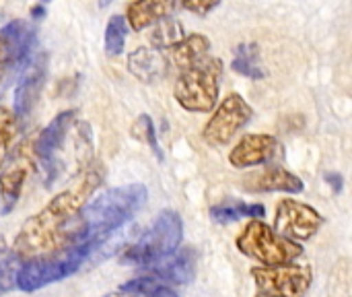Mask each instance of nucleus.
I'll return each instance as SVG.
<instances>
[{
  "label": "nucleus",
  "instance_id": "39448f33",
  "mask_svg": "<svg viewBox=\"0 0 352 297\" xmlns=\"http://www.w3.org/2000/svg\"><path fill=\"white\" fill-rule=\"evenodd\" d=\"M184 240V221L177 211L165 209L157 215L153 225L128 246L120 260L130 267H151L173 254Z\"/></svg>",
  "mask_w": 352,
  "mask_h": 297
},
{
  "label": "nucleus",
  "instance_id": "9d476101",
  "mask_svg": "<svg viewBox=\"0 0 352 297\" xmlns=\"http://www.w3.org/2000/svg\"><path fill=\"white\" fill-rule=\"evenodd\" d=\"M35 45V29L25 21H10L0 27V83L31 60Z\"/></svg>",
  "mask_w": 352,
  "mask_h": 297
},
{
  "label": "nucleus",
  "instance_id": "423d86ee",
  "mask_svg": "<svg viewBox=\"0 0 352 297\" xmlns=\"http://www.w3.org/2000/svg\"><path fill=\"white\" fill-rule=\"evenodd\" d=\"M235 246L243 256L264 267L289 265L303 256V248L297 242L278 236L270 225H266L260 219H252L241 229V234L235 240Z\"/></svg>",
  "mask_w": 352,
  "mask_h": 297
},
{
  "label": "nucleus",
  "instance_id": "20e7f679",
  "mask_svg": "<svg viewBox=\"0 0 352 297\" xmlns=\"http://www.w3.org/2000/svg\"><path fill=\"white\" fill-rule=\"evenodd\" d=\"M223 79V62L214 56H204L194 64L179 68L173 85L175 101L194 114H208L219 103Z\"/></svg>",
  "mask_w": 352,
  "mask_h": 297
},
{
  "label": "nucleus",
  "instance_id": "412c9836",
  "mask_svg": "<svg viewBox=\"0 0 352 297\" xmlns=\"http://www.w3.org/2000/svg\"><path fill=\"white\" fill-rule=\"evenodd\" d=\"M231 66L237 74L252 81H262L266 76V70L260 60V50L256 43H239L233 52Z\"/></svg>",
  "mask_w": 352,
  "mask_h": 297
},
{
  "label": "nucleus",
  "instance_id": "bb28decb",
  "mask_svg": "<svg viewBox=\"0 0 352 297\" xmlns=\"http://www.w3.org/2000/svg\"><path fill=\"white\" fill-rule=\"evenodd\" d=\"M136 136L140 141H146L153 149V153H157L159 159H163L161 155V149H159V141H157V134H155V124L148 116H140L138 124H136Z\"/></svg>",
  "mask_w": 352,
  "mask_h": 297
},
{
  "label": "nucleus",
  "instance_id": "1a4fd4ad",
  "mask_svg": "<svg viewBox=\"0 0 352 297\" xmlns=\"http://www.w3.org/2000/svg\"><path fill=\"white\" fill-rule=\"evenodd\" d=\"M322 225H324V217L305 203H299L295 198H283L276 205L272 229L291 242L311 240Z\"/></svg>",
  "mask_w": 352,
  "mask_h": 297
},
{
  "label": "nucleus",
  "instance_id": "f3484780",
  "mask_svg": "<svg viewBox=\"0 0 352 297\" xmlns=\"http://www.w3.org/2000/svg\"><path fill=\"white\" fill-rule=\"evenodd\" d=\"M175 8H177V0H134L128 4L124 19L134 31H142L171 17Z\"/></svg>",
  "mask_w": 352,
  "mask_h": 297
},
{
  "label": "nucleus",
  "instance_id": "a211bd4d",
  "mask_svg": "<svg viewBox=\"0 0 352 297\" xmlns=\"http://www.w3.org/2000/svg\"><path fill=\"white\" fill-rule=\"evenodd\" d=\"M208 50H210V39L202 33H186L177 43L167 48L169 60L177 68H186V66L194 64L196 60L204 58L208 54Z\"/></svg>",
  "mask_w": 352,
  "mask_h": 297
},
{
  "label": "nucleus",
  "instance_id": "0eeeda50",
  "mask_svg": "<svg viewBox=\"0 0 352 297\" xmlns=\"http://www.w3.org/2000/svg\"><path fill=\"white\" fill-rule=\"evenodd\" d=\"M252 279L266 297H303L314 281L309 265H278V267H256Z\"/></svg>",
  "mask_w": 352,
  "mask_h": 297
},
{
  "label": "nucleus",
  "instance_id": "a878e982",
  "mask_svg": "<svg viewBox=\"0 0 352 297\" xmlns=\"http://www.w3.org/2000/svg\"><path fill=\"white\" fill-rule=\"evenodd\" d=\"M19 122L8 107H0V165L6 161V155L10 151V145L16 136Z\"/></svg>",
  "mask_w": 352,
  "mask_h": 297
},
{
  "label": "nucleus",
  "instance_id": "aec40b11",
  "mask_svg": "<svg viewBox=\"0 0 352 297\" xmlns=\"http://www.w3.org/2000/svg\"><path fill=\"white\" fill-rule=\"evenodd\" d=\"M25 178H27V170L21 163L8 165L2 170V174H0V203H2L4 215H8L16 207Z\"/></svg>",
  "mask_w": 352,
  "mask_h": 297
},
{
  "label": "nucleus",
  "instance_id": "6ab92c4d",
  "mask_svg": "<svg viewBox=\"0 0 352 297\" xmlns=\"http://www.w3.org/2000/svg\"><path fill=\"white\" fill-rule=\"evenodd\" d=\"M266 215V209L262 205H250L243 201L227 198L210 209V217L214 223H233L239 219H260Z\"/></svg>",
  "mask_w": 352,
  "mask_h": 297
},
{
  "label": "nucleus",
  "instance_id": "72a5a7b5",
  "mask_svg": "<svg viewBox=\"0 0 352 297\" xmlns=\"http://www.w3.org/2000/svg\"><path fill=\"white\" fill-rule=\"evenodd\" d=\"M258 297H266V296H258Z\"/></svg>",
  "mask_w": 352,
  "mask_h": 297
},
{
  "label": "nucleus",
  "instance_id": "473e14b6",
  "mask_svg": "<svg viewBox=\"0 0 352 297\" xmlns=\"http://www.w3.org/2000/svg\"><path fill=\"white\" fill-rule=\"evenodd\" d=\"M41 2H43V4H47V2H50V0H41Z\"/></svg>",
  "mask_w": 352,
  "mask_h": 297
},
{
  "label": "nucleus",
  "instance_id": "ddd939ff",
  "mask_svg": "<svg viewBox=\"0 0 352 297\" xmlns=\"http://www.w3.org/2000/svg\"><path fill=\"white\" fill-rule=\"evenodd\" d=\"M280 143L272 134H245L229 153V163L237 170L268 165L283 155Z\"/></svg>",
  "mask_w": 352,
  "mask_h": 297
},
{
  "label": "nucleus",
  "instance_id": "2eb2a0df",
  "mask_svg": "<svg viewBox=\"0 0 352 297\" xmlns=\"http://www.w3.org/2000/svg\"><path fill=\"white\" fill-rule=\"evenodd\" d=\"M196 267H198V252L194 248H177L173 254L167 258L146 267L153 271L155 277L175 283V285H188L196 277Z\"/></svg>",
  "mask_w": 352,
  "mask_h": 297
},
{
  "label": "nucleus",
  "instance_id": "5701e85b",
  "mask_svg": "<svg viewBox=\"0 0 352 297\" xmlns=\"http://www.w3.org/2000/svg\"><path fill=\"white\" fill-rule=\"evenodd\" d=\"M184 35H186L184 25L177 19L167 17V19H163V21L153 25V31L148 33V39H151V43L157 50H167L173 43H177Z\"/></svg>",
  "mask_w": 352,
  "mask_h": 297
},
{
  "label": "nucleus",
  "instance_id": "b1692460",
  "mask_svg": "<svg viewBox=\"0 0 352 297\" xmlns=\"http://www.w3.org/2000/svg\"><path fill=\"white\" fill-rule=\"evenodd\" d=\"M122 294H130L134 297H179L169 285L155 281L151 277H138L120 287Z\"/></svg>",
  "mask_w": 352,
  "mask_h": 297
},
{
  "label": "nucleus",
  "instance_id": "c85d7f7f",
  "mask_svg": "<svg viewBox=\"0 0 352 297\" xmlns=\"http://www.w3.org/2000/svg\"><path fill=\"white\" fill-rule=\"evenodd\" d=\"M326 180H328V184H330L336 192L342 190V176H340V174H328Z\"/></svg>",
  "mask_w": 352,
  "mask_h": 297
},
{
  "label": "nucleus",
  "instance_id": "dca6fc26",
  "mask_svg": "<svg viewBox=\"0 0 352 297\" xmlns=\"http://www.w3.org/2000/svg\"><path fill=\"white\" fill-rule=\"evenodd\" d=\"M126 66L132 76L146 85L161 83L169 72V60L157 48H136L134 52L128 54Z\"/></svg>",
  "mask_w": 352,
  "mask_h": 297
},
{
  "label": "nucleus",
  "instance_id": "4be33fe9",
  "mask_svg": "<svg viewBox=\"0 0 352 297\" xmlns=\"http://www.w3.org/2000/svg\"><path fill=\"white\" fill-rule=\"evenodd\" d=\"M21 265L23 263L16 252L6 244L4 238H0V296H6L8 291L16 289V275Z\"/></svg>",
  "mask_w": 352,
  "mask_h": 297
},
{
  "label": "nucleus",
  "instance_id": "2f4dec72",
  "mask_svg": "<svg viewBox=\"0 0 352 297\" xmlns=\"http://www.w3.org/2000/svg\"><path fill=\"white\" fill-rule=\"evenodd\" d=\"M111 2H113V0H99V6H101V8H105V6H109Z\"/></svg>",
  "mask_w": 352,
  "mask_h": 297
},
{
  "label": "nucleus",
  "instance_id": "4468645a",
  "mask_svg": "<svg viewBox=\"0 0 352 297\" xmlns=\"http://www.w3.org/2000/svg\"><path fill=\"white\" fill-rule=\"evenodd\" d=\"M243 188L250 192H285V194H301L305 184L295 174L287 172L285 167L270 165L262 172L250 174L243 180Z\"/></svg>",
  "mask_w": 352,
  "mask_h": 297
},
{
  "label": "nucleus",
  "instance_id": "7ed1b4c3",
  "mask_svg": "<svg viewBox=\"0 0 352 297\" xmlns=\"http://www.w3.org/2000/svg\"><path fill=\"white\" fill-rule=\"evenodd\" d=\"M99 244L95 242H85V244H70L64 246L56 252L43 254L29 258L25 265H21L19 275H16V289L31 294L37 289H43L52 283H60L74 275L85 260L91 256V252Z\"/></svg>",
  "mask_w": 352,
  "mask_h": 297
},
{
  "label": "nucleus",
  "instance_id": "c756f323",
  "mask_svg": "<svg viewBox=\"0 0 352 297\" xmlns=\"http://www.w3.org/2000/svg\"><path fill=\"white\" fill-rule=\"evenodd\" d=\"M31 17H33L35 21H41V19L45 17V8H43L41 4H35V6H31Z\"/></svg>",
  "mask_w": 352,
  "mask_h": 297
},
{
  "label": "nucleus",
  "instance_id": "7c9ffc66",
  "mask_svg": "<svg viewBox=\"0 0 352 297\" xmlns=\"http://www.w3.org/2000/svg\"><path fill=\"white\" fill-rule=\"evenodd\" d=\"M103 297H134V296H130V294H122V291H116V294H105Z\"/></svg>",
  "mask_w": 352,
  "mask_h": 297
},
{
  "label": "nucleus",
  "instance_id": "393cba45",
  "mask_svg": "<svg viewBox=\"0 0 352 297\" xmlns=\"http://www.w3.org/2000/svg\"><path fill=\"white\" fill-rule=\"evenodd\" d=\"M126 19L122 14H113L109 17L107 21V27H105V37H103V43H105V52L109 56H120L124 52V45H126Z\"/></svg>",
  "mask_w": 352,
  "mask_h": 297
},
{
  "label": "nucleus",
  "instance_id": "cd10ccee",
  "mask_svg": "<svg viewBox=\"0 0 352 297\" xmlns=\"http://www.w3.org/2000/svg\"><path fill=\"white\" fill-rule=\"evenodd\" d=\"M177 2H182V6L186 10H190L198 17H206L221 4V0H177Z\"/></svg>",
  "mask_w": 352,
  "mask_h": 297
},
{
  "label": "nucleus",
  "instance_id": "f257e3e1",
  "mask_svg": "<svg viewBox=\"0 0 352 297\" xmlns=\"http://www.w3.org/2000/svg\"><path fill=\"white\" fill-rule=\"evenodd\" d=\"M101 182L103 172L99 165H89L76 174L70 186L58 192L39 213L23 223L12 248L16 256L29 260L64 248L70 223L89 203V196L99 188Z\"/></svg>",
  "mask_w": 352,
  "mask_h": 297
},
{
  "label": "nucleus",
  "instance_id": "f8f14e48",
  "mask_svg": "<svg viewBox=\"0 0 352 297\" xmlns=\"http://www.w3.org/2000/svg\"><path fill=\"white\" fill-rule=\"evenodd\" d=\"M74 116L76 112L74 110H66L62 114H58L37 136V143H35V155H37V161L41 165V170L45 172V184L50 186L54 180H58V151H60V145L68 132V128L74 124Z\"/></svg>",
  "mask_w": 352,
  "mask_h": 297
},
{
  "label": "nucleus",
  "instance_id": "f03ea898",
  "mask_svg": "<svg viewBox=\"0 0 352 297\" xmlns=\"http://www.w3.org/2000/svg\"><path fill=\"white\" fill-rule=\"evenodd\" d=\"M148 190L144 184H126L109 188L87 203L68 227L66 246L95 242L101 244L109 234L128 223L146 203Z\"/></svg>",
  "mask_w": 352,
  "mask_h": 297
},
{
  "label": "nucleus",
  "instance_id": "6e6552de",
  "mask_svg": "<svg viewBox=\"0 0 352 297\" xmlns=\"http://www.w3.org/2000/svg\"><path fill=\"white\" fill-rule=\"evenodd\" d=\"M254 118V107L239 95V93H229L214 110L210 120L206 122L202 130V139L210 147H225L229 145L235 134L250 124Z\"/></svg>",
  "mask_w": 352,
  "mask_h": 297
},
{
  "label": "nucleus",
  "instance_id": "9b49d317",
  "mask_svg": "<svg viewBox=\"0 0 352 297\" xmlns=\"http://www.w3.org/2000/svg\"><path fill=\"white\" fill-rule=\"evenodd\" d=\"M47 60H50L47 52H39L21 70V79L14 87V103H12V114L19 124H23V120L31 116V112L39 101V95L47 79V64H50Z\"/></svg>",
  "mask_w": 352,
  "mask_h": 297
}]
</instances>
